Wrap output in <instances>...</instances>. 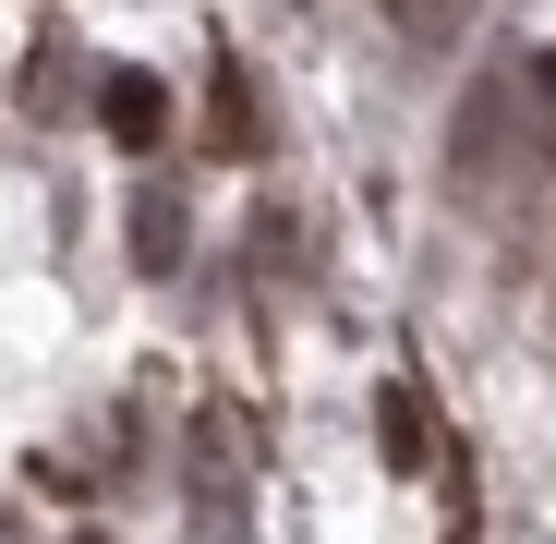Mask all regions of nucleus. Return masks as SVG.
<instances>
[{"label": "nucleus", "instance_id": "obj_7", "mask_svg": "<svg viewBox=\"0 0 556 544\" xmlns=\"http://www.w3.org/2000/svg\"><path fill=\"white\" fill-rule=\"evenodd\" d=\"M520 98H532V146L556 157V49H532V73H520Z\"/></svg>", "mask_w": 556, "mask_h": 544}, {"label": "nucleus", "instance_id": "obj_6", "mask_svg": "<svg viewBox=\"0 0 556 544\" xmlns=\"http://www.w3.org/2000/svg\"><path fill=\"white\" fill-rule=\"evenodd\" d=\"M388 447H400V472L435 460V435H424V400H412V388H388Z\"/></svg>", "mask_w": 556, "mask_h": 544}, {"label": "nucleus", "instance_id": "obj_8", "mask_svg": "<svg viewBox=\"0 0 556 544\" xmlns=\"http://www.w3.org/2000/svg\"><path fill=\"white\" fill-rule=\"evenodd\" d=\"M388 25H400V37H447V25H459V0H388Z\"/></svg>", "mask_w": 556, "mask_h": 544}, {"label": "nucleus", "instance_id": "obj_1", "mask_svg": "<svg viewBox=\"0 0 556 544\" xmlns=\"http://www.w3.org/2000/svg\"><path fill=\"white\" fill-rule=\"evenodd\" d=\"M242 412H194V460H206V520H242Z\"/></svg>", "mask_w": 556, "mask_h": 544}, {"label": "nucleus", "instance_id": "obj_5", "mask_svg": "<svg viewBox=\"0 0 556 544\" xmlns=\"http://www.w3.org/2000/svg\"><path fill=\"white\" fill-rule=\"evenodd\" d=\"M206 134H218L230 157L254 146V98H242V73H230V61H218V98H206Z\"/></svg>", "mask_w": 556, "mask_h": 544}, {"label": "nucleus", "instance_id": "obj_3", "mask_svg": "<svg viewBox=\"0 0 556 544\" xmlns=\"http://www.w3.org/2000/svg\"><path fill=\"white\" fill-rule=\"evenodd\" d=\"M134 266H146V279H169V266H181V206H169V181H146V194H134Z\"/></svg>", "mask_w": 556, "mask_h": 544}, {"label": "nucleus", "instance_id": "obj_4", "mask_svg": "<svg viewBox=\"0 0 556 544\" xmlns=\"http://www.w3.org/2000/svg\"><path fill=\"white\" fill-rule=\"evenodd\" d=\"M496 122H508V85H484V98L459 110V194H472V181L496 194Z\"/></svg>", "mask_w": 556, "mask_h": 544}, {"label": "nucleus", "instance_id": "obj_9", "mask_svg": "<svg viewBox=\"0 0 556 544\" xmlns=\"http://www.w3.org/2000/svg\"><path fill=\"white\" fill-rule=\"evenodd\" d=\"M85 544H110V532H85Z\"/></svg>", "mask_w": 556, "mask_h": 544}, {"label": "nucleus", "instance_id": "obj_2", "mask_svg": "<svg viewBox=\"0 0 556 544\" xmlns=\"http://www.w3.org/2000/svg\"><path fill=\"white\" fill-rule=\"evenodd\" d=\"M98 122H110V146H157L169 134V98H157V73H110V98H98Z\"/></svg>", "mask_w": 556, "mask_h": 544}]
</instances>
